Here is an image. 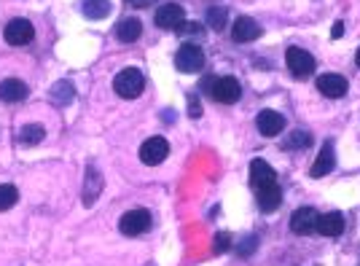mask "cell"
<instances>
[{
	"label": "cell",
	"instance_id": "cell-1",
	"mask_svg": "<svg viewBox=\"0 0 360 266\" xmlns=\"http://www.w3.org/2000/svg\"><path fill=\"white\" fill-rule=\"evenodd\" d=\"M205 91L215 100V103H221V105H234V103L242 97L240 81H237V78H231V75L205 81Z\"/></svg>",
	"mask_w": 360,
	"mask_h": 266
},
{
	"label": "cell",
	"instance_id": "cell-2",
	"mask_svg": "<svg viewBox=\"0 0 360 266\" xmlns=\"http://www.w3.org/2000/svg\"><path fill=\"white\" fill-rule=\"evenodd\" d=\"M113 89H116V94L124 97V100H135V97L143 94V89H145V78H143V73L138 68H127V71H121L116 75Z\"/></svg>",
	"mask_w": 360,
	"mask_h": 266
},
{
	"label": "cell",
	"instance_id": "cell-3",
	"mask_svg": "<svg viewBox=\"0 0 360 266\" xmlns=\"http://www.w3.org/2000/svg\"><path fill=\"white\" fill-rule=\"evenodd\" d=\"M175 65L180 73H199L205 68V52L196 43H183L175 54Z\"/></svg>",
	"mask_w": 360,
	"mask_h": 266
},
{
	"label": "cell",
	"instance_id": "cell-4",
	"mask_svg": "<svg viewBox=\"0 0 360 266\" xmlns=\"http://www.w3.org/2000/svg\"><path fill=\"white\" fill-rule=\"evenodd\" d=\"M151 221H154L151 213L138 207V210H129V213L121 215L119 229L121 234H127V237H140V234H145V231L151 229Z\"/></svg>",
	"mask_w": 360,
	"mask_h": 266
},
{
	"label": "cell",
	"instance_id": "cell-5",
	"mask_svg": "<svg viewBox=\"0 0 360 266\" xmlns=\"http://www.w3.org/2000/svg\"><path fill=\"white\" fill-rule=\"evenodd\" d=\"M285 62H288V71L296 75V78H307L315 73V57L304 49H298V46H291L288 52H285Z\"/></svg>",
	"mask_w": 360,
	"mask_h": 266
},
{
	"label": "cell",
	"instance_id": "cell-6",
	"mask_svg": "<svg viewBox=\"0 0 360 266\" xmlns=\"http://www.w3.org/2000/svg\"><path fill=\"white\" fill-rule=\"evenodd\" d=\"M3 38L11 43V46H24L35 38V27L30 19H11L3 30Z\"/></svg>",
	"mask_w": 360,
	"mask_h": 266
},
{
	"label": "cell",
	"instance_id": "cell-7",
	"mask_svg": "<svg viewBox=\"0 0 360 266\" xmlns=\"http://www.w3.org/2000/svg\"><path fill=\"white\" fill-rule=\"evenodd\" d=\"M167 154H170V142L164 140V138H148V140L140 145V159H143V164H148V167L161 164V161L167 159Z\"/></svg>",
	"mask_w": 360,
	"mask_h": 266
},
{
	"label": "cell",
	"instance_id": "cell-8",
	"mask_svg": "<svg viewBox=\"0 0 360 266\" xmlns=\"http://www.w3.org/2000/svg\"><path fill=\"white\" fill-rule=\"evenodd\" d=\"M154 22L156 27H161V30H178L186 22V11L178 3H164V6H159Z\"/></svg>",
	"mask_w": 360,
	"mask_h": 266
},
{
	"label": "cell",
	"instance_id": "cell-9",
	"mask_svg": "<svg viewBox=\"0 0 360 266\" xmlns=\"http://www.w3.org/2000/svg\"><path fill=\"white\" fill-rule=\"evenodd\" d=\"M250 183L256 191H264L269 186H277V172L264 159H253L250 164Z\"/></svg>",
	"mask_w": 360,
	"mask_h": 266
},
{
	"label": "cell",
	"instance_id": "cell-10",
	"mask_svg": "<svg viewBox=\"0 0 360 266\" xmlns=\"http://www.w3.org/2000/svg\"><path fill=\"white\" fill-rule=\"evenodd\" d=\"M256 126L264 138H275V135H280L285 129V119L277 110H261L256 119Z\"/></svg>",
	"mask_w": 360,
	"mask_h": 266
},
{
	"label": "cell",
	"instance_id": "cell-11",
	"mask_svg": "<svg viewBox=\"0 0 360 266\" xmlns=\"http://www.w3.org/2000/svg\"><path fill=\"white\" fill-rule=\"evenodd\" d=\"M317 91H323L331 100H339L347 94V78L344 75H336V73H326L317 78Z\"/></svg>",
	"mask_w": 360,
	"mask_h": 266
},
{
	"label": "cell",
	"instance_id": "cell-12",
	"mask_svg": "<svg viewBox=\"0 0 360 266\" xmlns=\"http://www.w3.org/2000/svg\"><path fill=\"white\" fill-rule=\"evenodd\" d=\"M317 218H320V215L315 213V207H298V210L291 215L293 234H312V231L317 229Z\"/></svg>",
	"mask_w": 360,
	"mask_h": 266
},
{
	"label": "cell",
	"instance_id": "cell-13",
	"mask_svg": "<svg viewBox=\"0 0 360 266\" xmlns=\"http://www.w3.org/2000/svg\"><path fill=\"white\" fill-rule=\"evenodd\" d=\"M231 38H234L237 43H250V40L261 38V27H258L256 19L240 17L234 22V27H231Z\"/></svg>",
	"mask_w": 360,
	"mask_h": 266
},
{
	"label": "cell",
	"instance_id": "cell-14",
	"mask_svg": "<svg viewBox=\"0 0 360 266\" xmlns=\"http://www.w3.org/2000/svg\"><path fill=\"white\" fill-rule=\"evenodd\" d=\"M336 167V154H333V145L331 142H323V148H320V154H317V159L312 164V177H323L328 175L331 170Z\"/></svg>",
	"mask_w": 360,
	"mask_h": 266
},
{
	"label": "cell",
	"instance_id": "cell-15",
	"mask_svg": "<svg viewBox=\"0 0 360 266\" xmlns=\"http://www.w3.org/2000/svg\"><path fill=\"white\" fill-rule=\"evenodd\" d=\"M27 84L24 81H19V78H8V81H3L0 84V100L3 103H22L24 97H27Z\"/></svg>",
	"mask_w": 360,
	"mask_h": 266
},
{
	"label": "cell",
	"instance_id": "cell-16",
	"mask_svg": "<svg viewBox=\"0 0 360 266\" xmlns=\"http://www.w3.org/2000/svg\"><path fill=\"white\" fill-rule=\"evenodd\" d=\"M103 191V175L94 167H86V183H84V205L92 207L97 202V196Z\"/></svg>",
	"mask_w": 360,
	"mask_h": 266
},
{
	"label": "cell",
	"instance_id": "cell-17",
	"mask_svg": "<svg viewBox=\"0 0 360 266\" xmlns=\"http://www.w3.org/2000/svg\"><path fill=\"white\" fill-rule=\"evenodd\" d=\"M323 237H339L344 231V215L342 213H326L317 218V229Z\"/></svg>",
	"mask_w": 360,
	"mask_h": 266
},
{
	"label": "cell",
	"instance_id": "cell-18",
	"mask_svg": "<svg viewBox=\"0 0 360 266\" xmlns=\"http://www.w3.org/2000/svg\"><path fill=\"white\" fill-rule=\"evenodd\" d=\"M258 196V207L264 210V213H275L277 207L282 205V191H280V186H269V189H264V191H256Z\"/></svg>",
	"mask_w": 360,
	"mask_h": 266
},
{
	"label": "cell",
	"instance_id": "cell-19",
	"mask_svg": "<svg viewBox=\"0 0 360 266\" xmlns=\"http://www.w3.org/2000/svg\"><path fill=\"white\" fill-rule=\"evenodd\" d=\"M116 36H119V40H124V43H135V40L143 36L140 19H121V24L116 27Z\"/></svg>",
	"mask_w": 360,
	"mask_h": 266
},
{
	"label": "cell",
	"instance_id": "cell-20",
	"mask_svg": "<svg viewBox=\"0 0 360 266\" xmlns=\"http://www.w3.org/2000/svg\"><path fill=\"white\" fill-rule=\"evenodd\" d=\"M73 97H75V89L70 81H57L52 87V100L54 105H70L73 103Z\"/></svg>",
	"mask_w": 360,
	"mask_h": 266
},
{
	"label": "cell",
	"instance_id": "cell-21",
	"mask_svg": "<svg viewBox=\"0 0 360 266\" xmlns=\"http://www.w3.org/2000/svg\"><path fill=\"white\" fill-rule=\"evenodd\" d=\"M43 138H46V129L41 124H27L19 129V142L22 145H38Z\"/></svg>",
	"mask_w": 360,
	"mask_h": 266
},
{
	"label": "cell",
	"instance_id": "cell-22",
	"mask_svg": "<svg viewBox=\"0 0 360 266\" xmlns=\"http://www.w3.org/2000/svg\"><path fill=\"white\" fill-rule=\"evenodd\" d=\"M110 14L108 0H84V17L86 19H105Z\"/></svg>",
	"mask_w": 360,
	"mask_h": 266
},
{
	"label": "cell",
	"instance_id": "cell-23",
	"mask_svg": "<svg viewBox=\"0 0 360 266\" xmlns=\"http://www.w3.org/2000/svg\"><path fill=\"white\" fill-rule=\"evenodd\" d=\"M17 202H19V191H17V189H14V186H8V183H0V213L11 210Z\"/></svg>",
	"mask_w": 360,
	"mask_h": 266
},
{
	"label": "cell",
	"instance_id": "cell-24",
	"mask_svg": "<svg viewBox=\"0 0 360 266\" xmlns=\"http://www.w3.org/2000/svg\"><path fill=\"white\" fill-rule=\"evenodd\" d=\"M312 145V135L304 132V129H296L291 132V138L285 142V148H291V151H301V148H309Z\"/></svg>",
	"mask_w": 360,
	"mask_h": 266
},
{
	"label": "cell",
	"instance_id": "cell-25",
	"mask_svg": "<svg viewBox=\"0 0 360 266\" xmlns=\"http://www.w3.org/2000/svg\"><path fill=\"white\" fill-rule=\"evenodd\" d=\"M223 24H226V8H223V6H213V8L207 11V27L223 30Z\"/></svg>",
	"mask_w": 360,
	"mask_h": 266
},
{
	"label": "cell",
	"instance_id": "cell-26",
	"mask_svg": "<svg viewBox=\"0 0 360 266\" xmlns=\"http://www.w3.org/2000/svg\"><path fill=\"white\" fill-rule=\"evenodd\" d=\"M178 30H180L183 36H191V38H202V36H205V27H202L199 22H183Z\"/></svg>",
	"mask_w": 360,
	"mask_h": 266
},
{
	"label": "cell",
	"instance_id": "cell-27",
	"mask_svg": "<svg viewBox=\"0 0 360 266\" xmlns=\"http://www.w3.org/2000/svg\"><path fill=\"white\" fill-rule=\"evenodd\" d=\"M229 248H231V234H226V231L215 234V245H213V250H215V253H226Z\"/></svg>",
	"mask_w": 360,
	"mask_h": 266
},
{
	"label": "cell",
	"instance_id": "cell-28",
	"mask_svg": "<svg viewBox=\"0 0 360 266\" xmlns=\"http://www.w3.org/2000/svg\"><path fill=\"white\" fill-rule=\"evenodd\" d=\"M256 248H258V239H256V237H247V239L240 245V250H237V253H240V256H250Z\"/></svg>",
	"mask_w": 360,
	"mask_h": 266
},
{
	"label": "cell",
	"instance_id": "cell-29",
	"mask_svg": "<svg viewBox=\"0 0 360 266\" xmlns=\"http://www.w3.org/2000/svg\"><path fill=\"white\" fill-rule=\"evenodd\" d=\"M189 116L191 119H199V116H202V108H199V103H196V97H194V94L189 97Z\"/></svg>",
	"mask_w": 360,
	"mask_h": 266
},
{
	"label": "cell",
	"instance_id": "cell-30",
	"mask_svg": "<svg viewBox=\"0 0 360 266\" xmlns=\"http://www.w3.org/2000/svg\"><path fill=\"white\" fill-rule=\"evenodd\" d=\"M127 6H132V8H148V6H154V0H127Z\"/></svg>",
	"mask_w": 360,
	"mask_h": 266
},
{
	"label": "cell",
	"instance_id": "cell-31",
	"mask_svg": "<svg viewBox=\"0 0 360 266\" xmlns=\"http://www.w3.org/2000/svg\"><path fill=\"white\" fill-rule=\"evenodd\" d=\"M331 36H333V38H342V36H344V22H336V24H333Z\"/></svg>",
	"mask_w": 360,
	"mask_h": 266
},
{
	"label": "cell",
	"instance_id": "cell-32",
	"mask_svg": "<svg viewBox=\"0 0 360 266\" xmlns=\"http://www.w3.org/2000/svg\"><path fill=\"white\" fill-rule=\"evenodd\" d=\"M355 65H358V68H360V49H358V52H355Z\"/></svg>",
	"mask_w": 360,
	"mask_h": 266
}]
</instances>
